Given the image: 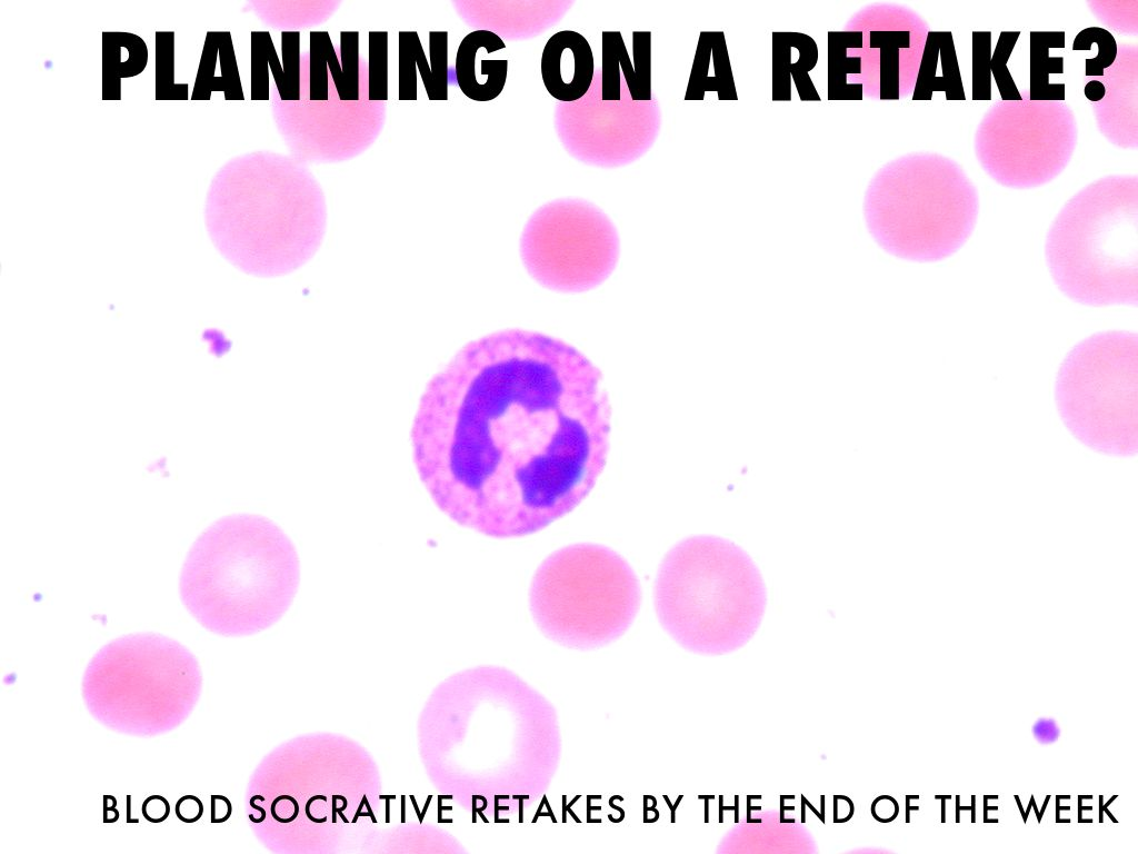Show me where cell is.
<instances>
[{"mask_svg": "<svg viewBox=\"0 0 1138 854\" xmlns=\"http://www.w3.org/2000/svg\"><path fill=\"white\" fill-rule=\"evenodd\" d=\"M600 371L562 341L511 330L471 342L426 386L419 478L448 518L491 538L541 531L580 505L610 448Z\"/></svg>", "mask_w": 1138, "mask_h": 854, "instance_id": "6da1fadb", "label": "cell"}, {"mask_svg": "<svg viewBox=\"0 0 1138 854\" xmlns=\"http://www.w3.org/2000/svg\"><path fill=\"white\" fill-rule=\"evenodd\" d=\"M301 564L292 541L263 516L217 521L193 545L181 588L188 607L216 629L253 625L293 598Z\"/></svg>", "mask_w": 1138, "mask_h": 854, "instance_id": "7a4b0ae2", "label": "cell"}, {"mask_svg": "<svg viewBox=\"0 0 1138 854\" xmlns=\"http://www.w3.org/2000/svg\"><path fill=\"white\" fill-rule=\"evenodd\" d=\"M655 597L668 629L701 643L740 642L761 621L766 587L736 543L697 535L677 543L658 570Z\"/></svg>", "mask_w": 1138, "mask_h": 854, "instance_id": "3957f363", "label": "cell"}, {"mask_svg": "<svg viewBox=\"0 0 1138 854\" xmlns=\"http://www.w3.org/2000/svg\"><path fill=\"white\" fill-rule=\"evenodd\" d=\"M1056 403L1078 441L1115 456L1138 450V337L1096 334L1068 354L1058 373Z\"/></svg>", "mask_w": 1138, "mask_h": 854, "instance_id": "277c9868", "label": "cell"}, {"mask_svg": "<svg viewBox=\"0 0 1138 854\" xmlns=\"http://www.w3.org/2000/svg\"><path fill=\"white\" fill-rule=\"evenodd\" d=\"M1047 261L1058 289L1073 301L1136 306L1135 212L1111 203L1068 208L1051 232Z\"/></svg>", "mask_w": 1138, "mask_h": 854, "instance_id": "5b68a950", "label": "cell"}, {"mask_svg": "<svg viewBox=\"0 0 1138 854\" xmlns=\"http://www.w3.org/2000/svg\"><path fill=\"white\" fill-rule=\"evenodd\" d=\"M640 600V583L621 555L602 545L575 544L539 566L532 602L548 628L564 634H600L624 623Z\"/></svg>", "mask_w": 1138, "mask_h": 854, "instance_id": "8992f818", "label": "cell"}, {"mask_svg": "<svg viewBox=\"0 0 1138 854\" xmlns=\"http://www.w3.org/2000/svg\"><path fill=\"white\" fill-rule=\"evenodd\" d=\"M544 85L559 102L583 98L593 83L594 56L590 43L580 33L562 31L548 39L541 65Z\"/></svg>", "mask_w": 1138, "mask_h": 854, "instance_id": "52a82bcc", "label": "cell"}, {"mask_svg": "<svg viewBox=\"0 0 1138 854\" xmlns=\"http://www.w3.org/2000/svg\"><path fill=\"white\" fill-rule=\"evenodd\" d=\"M499 38L493 32L468 34L458 47L455 75L463 94L475 102H491L502 94L506 85L508 61L483 59L484 48Z\"/></svg>", "mask_w": 1138, "mask_h": 854, "instance_id": "ba28073f", "label": "cell"}, {"mask_svg": "<svg viewBox=\"0 0 1138 854\" xmlns=\"http://www.w3.org/2000/svg\"><path fill=\"white\" fill-rule=\"evenodd\" d=\"M936 92H944L948 101H965L961 69L950 32L928 33L914 101H931Z\"/></svg>", "mask_w": 1138, "mask_h": 854, "instance_id": "9c48e42d", "label": "cell"}, {"mask_svg": "<svg viewBox=\"0 0 1138 854\" xmlns=\"http://www.w3.org/2000/svg\"><path fill=\"white\" fill-rule=\"evenodd\" d=\"M1065 47L1064 32L1031 33V99L1064 101L1065 84H1050V76L1064 73V58L1051 57L1050 49Z\"/></svg>", "mask_w": 1138, "mask_h": 854, "instance_id": "30bf717a", "label": "cell"}, {"mask_svg": "<svg viewBox=\"0 0 1138 854\" xmlns=\"http://www.w3.org/2000/svg\"><path fill=\"white\" fill-rule=\"evenodd\" d=\"M602 99L620 102L622 99L621 63L628 54L621 32H603Z\"/></svg>", "mask_w": 1138, "mask_h": 854, "instance_id": "8fae6325", "label": "cell"}, {"mask_svg": "<svg viewBox=\"0 0 1138 854\" xmlns=\"http://www.w3.org/2000/svg\"><path fill=\"white\" fill-rule=\"evenodd\" d=\"M368 99L388 101V33L368 34Z\"/></svg>", "mask_w": 1138, "mask_h": 854, "instance_id": "7c38bea8", "label": "cell"}, {"mask_svg": "<svg viewBox=\"0 0 1138 854\" xmlns=\"http://www.w3.org/2000/svg\"><path fill=\"white\" fill-rule=\"evenodd\" d=\"M423 47L417 32H399L398 34V99L399 101H417V57L419 49Z\"/></svg>", "mask_w": 1138, "mask_h": 854, "instance_id": "4fadbf2b", "label": "cell"}, {"mask_svg": "<svg viewBox=\"0 0 1138 854\" xmlns=\"http://www.w3.org/2000/svg\"><path fill=\"white\" fill-rule=\"evenodd\" d=\"M332 45L328 32L309 34V99L312 102L329 99L328 51Z\"/></svg>", "mask_w": 1138, "mask_h": 854, "instance_id": "5bb4252c", "label": "cell"}, {"mask_svg": "<svg viewBox=\"0 0 1138 854\" xmlns=\"http://www.w3.org/2000/svg\"><path fill=\"white\" fill-rule=\"evenodd\" d=\"M634 81L628 91L634 102L652 101V33H633Z\"/></svg>", "mask_w": 1138, "mask_h": 854, "instance_id": "9a60e30c", "label": "cell"}, {"mask_svg": "<svg viewBox=\"0 0 1138 854\" xmlns=\"http://www.w3.org/2000/svg\"><path fill=\"white\" fill-rule=\"evenodd\" d=\"M282 55L284 68V86L282 91L278 94L281 96L283 102L301 101V33H282Z\"/></svg>", "mask_w": 1138, "mask_h": 854, "instance_id": "2e32d148", "label": "cell"}, {"mask_svg": "<svg viewBox=\"0 0 1138 854\" xmlns=\"http://www.w3.org/2000/svg\"><path fill=\"white\" fill-rule=\"evenodd\" d=\"M992 34L973 33V99L991 101L992 99Z\"/></svg>", "mask_w": 1138, "mask_h": 854, "instance_id": "e0dca14e", "label": "cell"}, {"mask_svg": "<svg viewBox=\"0 0 1138 854\" xmlns=\"http://www.w3.org/2000/svg\"><path fill=\"white\" fill-rule=\"evenodd\" d=\"M1020 35V32H1003L1000 39H998L995 52L992 56V74L1003 101H1022V96L1020 92H1018L1014 79L1007 67L1008 59H1010Z\"/></svg>", "mask_w": 1138, "mask_h": 854, "instance_id": "ac0fdd59", "label": "cell"}, {"mask_svg": "<svg viewBox=\"0 0 1138 854\" xmlns=\"http://www.w3.org/2000/svg\"><path fill=\"white\" fill-rule=\"evenodd\" d=\"M1097 44L1098 54L1086 61V76H1103L1106 68L1111 67L1117 56V45L1114 37L1106 29L1090 27L1077 35L1074 45Z\"/></svg>", "mask_w": 1138, "mask_h": 854, "instance_id": "d6986e66", "label": "cell"}, {"mask_svg": "<svg viewBox=\"0 0 1138 854\" xmlns=\"http://www.w3.org/2000/svg\"><path fill=\"white\" fill-rule=\"evenodd\" d=\"M341 57L343 64V85L338 98L343 102H356L359 99V33H341Z\"/></svg>", "mask_w": 1138, "mask_h": 854, "instance_id": "ffe728a7", "label": "cell"}, {"mask_svg": "<svg viewBox=\"0 0 1138 854\" xmlns=\"http://www.w3.org/2000/svg\"><path fill=\"white\" fill-rule=\"evenodd\" d=\"M274 45L269 32L252 33V99L269 101V51Z\"/></svg>", "mask_w": 1138, "mask_h": 854, "instance_id": "44dd1931", "label": "cell"}, {"mask_svg": "<svg viewBox=\"0 0 1138 854\" xmlns=\"http://www.w3.org/2000/svg\"><path fill=\"white\" fill-rule=\"evenodd\" d=\"M429 55H431L434 91L429 101L448 99V33H429Z\"/></svg>", "mask_w": 1138, "mask_h": 854, "instance_id": "7402d4cb", "label": "cell"}, {"mask_svg": "<svg viewBox=\"0 0 1138 854\" xmlns=\"http://www.w3.org/2000/svg\"><path fill=\"white\" fill-rule=\"evenodd\" d=\"M176 816L185 823H195L202 819L204 804L195 796H185L176 803Z\"/></svg>", "mask_w": 1138, "mask_h": 854, "instance_id": "603a6c76", "label": "cell"}, {"mask_svg": "<svg viewBox=\"0 0 1138 854\" xmlns=\"http://www.w3.org/2000/svg\"><path fill=\"white\" fill-rule=\"evenodd\" d=\"M142 813L148 822L161 823L167 820L171 814V806L164 797L152 796L144 801Z\"/></svg>", "mask_w": 1138, "mask_h": 854, "instance_id": "cb8c5ba5", "label": "cell"}, {"mask_svg": "<svg viewBox=\"0 0 1138 854\" xmlns=\"http://www.w3.org/2000/svg\"><path fill=\"white\" fill-rule=\"evenodd\" d=\"M1033 733L1036 740L1044 744L1053 743L1060 737V729L1056 726L1055 721L1050 719L1038 720L1033 728Z\"/></svg>", "mask_w": 1138, "mask_h": 854, "instance_id": "d4e9b609", "label": "cell"}, {"mask_svg": "<svg viewBox=\"0 0 1138 854\" xmlns=\"http://www.w3.org/2000/svg\"><path fill=\"white\" fill-rule=\"evenodd\" d=\"M232 802L224 796H212V823H223L231 818Z\"/></svg>", "mask_w": 1138, "mask_h": 854, "instance_id": "484cf974", "label": "cell"}, {"mask_svg": "<svg viewBox=\"0 0 1138 854\" xmlns=\"http://www.w3.org/2000/svg\"><path fill=\"white\" fill-rule=\"evenodd\" d=\"M328 68L329 71H331L336 91L338 93L341 91L343 85V68L341 66V63L338 61V56L336 54L334 45H332L328 51Z\"/></svg>", "mask_w": 1138, "mask_h": 854, "instance_id": "4316f807", "label": "cell"}, {"mask_svg": "<svg viewBox=\"0 0 1138 854\" xmlns=\"http://www.w3.org/2000/svg\"><path fill=\"white\" fill-rule=\"evenodd\" d=\"M268 64H269V67H271V69H272V73H273V76L275 79L277 91L279 93L282 91L283 86H284V68L281 65V62H279V58H278V55L276 52L275 45H273L271 47V51H269Z\"/></svg>", "mask_w": 1138, "mask_h": 854, "instance_id": "83f0119b", "label": "cell"}, {"mask_svg": "<svg viewBox=\"0 0 1138 854\" xmlns=\"http://www.w3.org/2000/svg\"><path fill=\"white\" fill-rule=\"evenodd\" d=\"M1085 95L1092 102L1101 101L1105 95V87L1100 82L1088 83L1085 87Z\"/></svg>", "mask_w": 1138, "mask_h": 854, "instance_id": "f1b7e54d", "label": "cell"}, {"mask_svg": "<svg viewBox=\"0 0 1138 854\" xmlns=\"http://www.w3.org/2000/svg\"><path fill=\"white\" fill-rule=\"evenodd\" d=\"M316 800H322V801H325V802H326V801H327V798H326V797H324V796H315V797H313V798L309 799V800L307 801V804H306V808H305V810H306V814H307V818H308L309 820H311V821L315 822V823H324V822H326V821H327V818H326V817H325V818H323V819H315V818L312 816V814H311V810H309V808H311V806H312V803H313L314 801H316Z\"/></svg>", "mask_w": 1138, "mask_h": 854, "instance_id": "f546056e", "label": "cell"}, {"mask_svg": "<svg viewBox=\"0 0 1138 854\" xmlns=\"http://www.w3.org/2000/svg\"><path fill=\"white\" fill-rule=\"evenodd\" d=\"M255 801H256V798H255V797H253V798L251 799V802H249V803H251V807H252V808H254V809H256V810H258L259 812H261V813H262V817H261V818H259V819H255V818H254V816H253V814H249V819H251V821H252V822H254V823H262V822H263V821H265V819H266V811H265L263 808L256 806V804H255Z\"/></svg>", "mask_w": 1138, "mask_h": 854, "instance_id": "4dcf8cb0", "label": "cell"}, {"mask_svg": "<svg viewBox=\"0 0 1138 854\" xmlns=\"http://www.w3.org/2000/svg\"><path fill=\"white\" fill-rule=\"evenodd\" d=\"M337 800H338V799H337L335 796H333V819H332V821H333V823H336V822H337V813H338V814H339V817H341V819H342V820H343L345 823H348L349 821H348V820H347V818L344 816L343 810H342L341 808H339V809L337 808Z\"/></svg>", "mask_w": 1138, "mask_h": 854, "instance_id": "1f68e13d", "label": "cell"}, {"mask_svg": "<svg viewBox=\"0 0 1138 854\" xmlns=\"http://www.w3.org/2000/svg\"><path fill=\"white\" fill-rule=\"evenodd\" d=\"M381 800L386 801V823L391 822V800H396V796H379Z\"/></svg>", "mask_w": 1138, "mask_h": 854, "instance_id": "d6a6232c", "label": "cell"}, {"mask_svg": "<svg viewBox=\"0 0 1138 854\" xmlns=\"http://www.w3.org/2000/svg\"><path fill=\"white\" fill-rule=\"evenodd\" d=\"M366 800H367V797L364 796L361 804H359V807H358V810L355 814L354 820L352 821L353 823H356L358 821L359 817H361V812L363 810V807L365 806Z\"/></svg>", "mask_w": 1138, "mask_h": 854, "instance_id": "836d02e7", "label": "cell"}, {"mask_svg": "<svg viewBox=\"0 0 1138 854\" xmlns=\"http://www.w3.org/2000/svg\"><path fill=\"white\" fill-rule=\"evenodd\" d=\"M432 799H433V796H428V798H427V801H426V803H425V807H424V810H423V812L421 813V817H419V818H418V819H419V823H423V821H424V818H425V816H426V812H427V809H428V807H429V804H431V801H432Z\"/></svg>", "mask_w": 1138, "mask_h": 854, "instance_id": "e575fe53", "label": "cell"}, {"mask_svg": "<svg viewBox=\"0 0 1138 854\" xmlns=\"http://www.w3.org/2000/svg\"><path fill=\"white\" fill-rule=\"evenodd\" d=\"M402 823L406 822V798L402 796Z\"/></svg>", "mask_w": 1138, "mask_h": 854, "instance_id": "d590c367", "label": "cell"}, {"mask_svg": "<svg viewBox=\"0 0 1138 854\" xmlns=\"http://www.w3.org/2000/svg\"><path fill=\"white\" fill-rule=\"evenodd\" d=\"M365 806L367 807V810H368V812H369V817H371V819H372L373 823H376V822H377V820H376V818H375V816H374V813H373V810H372L371 806H369V801H368V800H366Z\"/></svg>", "mask_w": 1138, "mask_h": 854, "instance_id": "8d00e7d4", "label": "cell"}, {"mask_svg": "<svg viewBox=\"0 0 1138 854\" xmlns=\"http://www.w3.org/2000/svg\"><path fill=\"white\" fill-rule=\"evenodd\" d=\"M411 800H412V802H413V806L415 807V811H416V813H417V816H418V818H419V817H421V813H422V812H421V810H419V808H418V804H417V801H416L415 797H414V796H411Z\"/></svg>", "mask_w": 1138, "mask_h": 854, "instance_id": "74e56055", "label": "cell"}, {"mask_svg": "<svg viewBox=\"0 0 1138 854\" xmlns=\"http://www.w3.org/2000/svg\"><path fill=\"white\" fill-rule=\"evenodd\" d=\"M368 816H369V812H361V817H368Z\"/></svg>", "mask_w": 1138, "mask_h": 854, "instance_id": "f35d334b", "label": "cell"}]
</instances>
